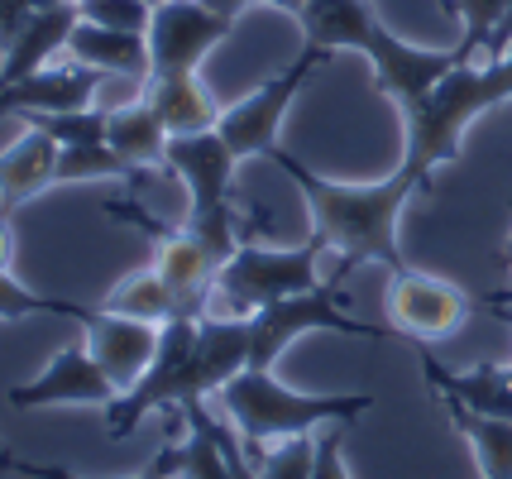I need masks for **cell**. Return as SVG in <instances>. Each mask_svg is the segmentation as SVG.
<instances>
[{
    "instance_id": "6da1fadb",
    "label": "cell",
    "mask_w": 512,
    "mask_h": 479,
    "mask_svg": "<svg viewBox=\"0 0 512 479\" xmlns=\"http://www.w3.org/2000/svg\"><path fill=\"white\" fill-rule=\"evenodd\" d=\"M268 159L288 173L297 192L307 197V211H312V240H321V250L340 254V278L350 274L355 264H383L388 274H402L407 259L398 250V216L402 206L412 202V192H422L426 178L407 173L398 163V173H388L383 183H331L312 173L307 163L288 154L283 144L268 149Z\"/></svg>"
},
{
    "instance_id": "7a4b0ae2",
    "label": "cell",
    "mask_w": 512,
    "mask_h": 479,
    "mask_svg": "<svg viewBox=\"0 0 512 479\" xmlns=\"http://www.w3.org/2000/svg\"><path fill=\"white\" fill-rule=\"evenodd\" d=\"M307 48L335 53V48H359L374 63V82L388 92L402 111L417 106L450 68L469 63L460 48H412L402 44L393 29H383L379 15L364 0H307V10L297 15Z\"/></svg>"
},
{
    "instance_id": "3957f363",
    "label": "cell",
    "mask_w": 512,
    "mask_h": 479,
    "mask_svg": "<svg viewBox=\"0 0 512 479\" xmlns=\"http://www.w3.org/2000/svg\"><path fill=\"white\" fill-rule=\"evenodd\" d=\"M512 101V48L503 58L479 63H460L450 68L431 92L407 106V149H402V168L431 183V173L441 163L460 159V139L484 111Z\"/></svg>"
},
{
    "instance_id": "277c9868",
    "label": "cell",
    "mask_w": 512,
    "mask_h": 479,
    "mask_svg": "<svg viewBox=\"0 0 512 479\" xmlns=\"http://www.w3.org/2000/svg\"><path fill=\"white\" fill-rule=\"evenodd\" d=\"M221 403L245 446L307 436L321 422H355L359 412L374 408L369 393H292L273 379V369H240L221 388Z\"/></svg>"
},
{
    "instance_id": "5b68a950",
    "label": "cell",
    "mask_w": 512,
    "mask_h": 479,
    "mask_svg": "<svg viewBox=\"0 0 512 479\" xmlns=\"http://www.w3.org/2000/svg\"><path fill=\"white\" fill-rule=\"evenodd\" d=\"M307 331H340V336H379V326L345 317L340 278L321 283L312 293L278 297L259 312H249V369H273V360Z\"/></svg>"
},
{
    "instance_id": "8992f818",
    "label": "cell",
    "mask_w": 512,
    "mask_h": 479,
    "mask_svg": "<svg viewBox=\"0 0 512 479\" xmlns=\"http://www.w3.org/2000/svg\"><path fill=\"white\" fill-rule=\"evenodd\" d=\"M316 259H321V240H307V245H297V250L240 245V250L216 269V293H221L240 317H249V312H259V307L278 302V297L321 288Z\"/></svg>"
},
{
    "instance_id": "52a82bcc",
    "label": "cell",
    "mask_w": 512,
    "mask_h": 479,
    "mask_svg": "<svg viewBox=\"0 0 512 479\" xmlns=\"http://www.w3.org/2000/svg\"><path fill=\"white\" fill-rule=\"evenodd\" d=\"M106 211H111V216H125L130 226L154 235V269H158V278L173 288L178 317H197V321L206 317V302H211V288H216V269H221V264L206 254V245H201L197 235H192V230L158 226L139 202H111Z\"/></svg>"
},
{
    "instance_id": "ba28073f",
    "label": "cell",
    "mask_w": 512,
    "mask_h": 479,
    "mask_svg": "<svg viewBox=\"0 0 512 479\" xmlns=\"http://www.w3.org/2000/svg\"><path fill=\"white\" fill-rule=\"evenodd\" d=\"M197 317H173L158 326V350L149 369L139 374V384L125 388L106 408V432L111 436H130L139 427V417L154 408H178L182 398V369L192 360V345H197Z\"/></svg>"
},
{
    "instance_id": "9c48e42d",
    "label": "cell",
    "mask_w": 512,
    "mask_h": 479,
    "mask_svg": "<svg viewBox=\"0 0 512 479\" xmlns=\"http://www.w3.org/2000/svg\"><path fill=\"white\" fill-rule=\"evenodd\" d=\"M321 48H302V58L292 63V68H283L278 77H268L264 87L254 96H245L240 106H230V111H221V139L235 149V159H254V154H264L278 144V125H283V115H288V106L297 101V92H302V82L312 77L316 68H321Z\"/></svg>"
},
{
    "instance_id": "30bf717a",
    "label": "cell",
    "mask_w": 512,
    "mask_h": 479,
    "mask_svg": "<svg viewBox=\"0 0 512 479\" xmlns=\"http://www.w3.org/2000/svg\"><path fill=\"white\" fill-rule=\"evenodd\" d=\"M230 29H235V20L216 15L201 0H163L154 10V20H149V58H154L149 77L197 72L201 58L230 39Z\"/></svg>"
},
{
    "instance_id": "8fae6325",
    "label": "cell",
    "mask_w": 512,
    "mask_h": 479,
    "mask_svg": "<svg viewBox=\"0 0 512 479\" xmlns=\"http://www.w3.org/2000/svg\"><path fill=\"white\" fill-rule=\"evenodd\" d=\"M469 312V297L436 274H422V269H402L388 283V317L407 341H436V336H450Z\"/></svg>"
},
{
    "instance_id": "7c38bea8",
    "label": "cell",
    "mask_w": 512,
    "mask_h": 479,
    "mask_svg": "<svg viewBox=\"0 0 512 479\" xmlns=\"http://www.w3.org/2000/svg\"><path fill=\"white\" fill-rule=\"evenodd\" d=\"M5 398H10V408H53V403H96V408H111L115 398H120V384L91 355V345H67L44 374H34L29 384H15Z\"/></svg>"
},
{
    "instance_id": "4fadbf2b",
    "label": "cell",
    "mask_w": 512,
    "mask_h": 479,
    "mask_svg": "<svg viewBox=\"0 0 512 479\" xmlns=\"http://www.w3.org/2000/svg\"><path fill=\"white\" fill-rule=\"evenodd\" d=\"M72 321H82L87 331L91 355L106 365L120 393L139 384V374L149 369L158 350V326L154 321H139V317H120V312H106V307H72Z\"/></svg>"
},
{
    "instance_id": "5bb4252c",
    "label": "cell",
    "mask_w": 512,
    "mask_h": 479,
    "mask_svg": "<svg viewBox=\"0 0 512 479\" xmlns=\"http://www.w3.org/2000/svg\"><path fill=\"white\" fill-rule=\"evenodd\" d=\"M240 369H249V317H201L192 360L182 369L178 408L197 403L206 393H221Z\"/></svg>"
},
{
    "instance_id": "9a60e30c",
    "label": "cell",
    "mask_w": 512,
    "mask_h": 479,
    "mask_svg": "<svg viewBox=\"0 0 512 479\" xmlns=\"http://www.w3.org/2000/svg\"><path fill=\"white\" fill-rule=\"evenodd\" d=\"M417 360H422V374L436 398H455L465 408L484 412V417H503L512 422V369L503 365H479V369H446L422 341H417Z\"/></svg>"
},
{
    "instance_id": "2e32d148",
    "label": "cell",
    "mask_w": 512,
    "mask_h": 479,
    "mask_svg": "<svg viewBox=\"0 0 512 479\" xmlns=\"http://www.w3.org/2000/svg\"><path fill=\"white\" fill-rule=\"evenodd\" d=\"M106 72L72 63V68H39L34 77L15 82L10 92H0V120L5 115H29V111H82L101 87Z\"/></svg>"
},
{
    "instance_id": "e0dca14e",
    "label": "cell",
    "mask_w": 512,
    "mask_h": 479,
    "mask_svg": "<svg viewBox=\"0 0 512 479\" xmlns=\"http://www.w3.org/2000/svg\"><path fill=\"white\" fill-rule=\"evenodd\" d=\"M77 24H82V5H77V0H58V5L39 10V15L20 29V39L5 48V63H0V92H10V87L24 82V77H34L58 48H67V39H72Z\"/></svg>"
},
{
    "instance_id": "ac0fdd59",
    "label": "cell",
    "mask_w": 512,
    "mask_h": 479,
    "mask_svg": "<svg viewBox=\"0 0 512 479\" xmlns=\"http://www.w3.org/2000/svg\"><path fill=\"white\" fill-rule=\"evenodd\" d=\"M58 139L44 130H24L5 154H0V216H10L20 202L58 187Z\"/></svg>"
},
{
    "instance_id": "d6986e66",
    "label": "cell",
    "mask_w": 512,
    "mask_h": 479,
    "mask_svg": "<svg viewBox=\"0 0 512 479\" xmlns=\"http://www.w3.org/2000/svg\"><path fill=\"white\" fill-rule=\"evenodd\" d=\"M72 63H87L96 72H120V77H149L154 58H149V34L134 29H101V24H77L67 39Z\"/></svg>"
},
{
    "instance_id": "ffe728a7",
    "label": "cell",
    "mask_w": 512,
    "mask_h": 479,
    "mask_svg": "<svg viewBox=\"0 0 512 479\" xmlns=\"http://www.w3.org/2000/svg\"><path fill=\"white\" fill-rule=\"evenodd\" d=\"M149 106L163 115L168 135H201V130H216L221 111L216 101L201 92L197 72H182V77H149Z\"/></svg>"
},
{
    "instance_id": "44dd1931",
    "label": "cell",
    "mask_w": 512,
    "mask_h": 479,
    "mask_svg": "<svg viewBox=\"0 0 512 479\" xmlns=\"http://www.w3.org/2000/svg\"><path fill=\"white\" fill-rule=\"evenodd\" d=\"M168 139L173 135L149 101L111 111V125H106V144L134 168H168Z\"/></svg>"
},
{
    "instance_id": "7402d4cb",
    "label": "cell",
    "mask_w": 512,
    "mask_h": 479,
    "mask_svg": "<svg viewBox=\"0 0 512 479\" xmlns=\"http://www.w3.org/2000/svg\"><path fill=\"white\" fill-rule=\"evenodd\" d=\"M455 422V432L469 441V451L479 460V475L484 479H512V422L503 417H484V412L465 408L455 398H441Z\"/></svg>"
},
{
    "instance_id": "603a6c76",
    "label": "cell",
    "mask_w": 512,
    "mask_h": 479,
    "mask_svg": "<svg viewBox=\"0 0 512 479\" xmlns=\"http://www.w3.org/2000/svg\"><path fill=\"white\" fill-rule=\"evenodd\" d=\"M187 441H182V475L178 479H235L230 460H225V427L211 422V412L187 403Z\"/></svg>"
},
{
    "instance_id": "cb8c5ba5",
    "label": "cell",
    "mask_w": 512,
    "mask_h": 479,
    "mask_svg": "<svg viewBox=\"0 0 512 479\" xmlns=\"http://www.w3.org/2000/svg\"><path fill=\"white\" fill-rule=\"evenodd\" d=\"M101 307L106 312H120V317H139V321H154V326H163V321L178 317V302H173V288L158 278V269H149V274H130L120 278L111 293L101 297Z\"/></svg>"
},
{
    "instance_id": "d4e9b609",
    "label": "cell",
    "mask_w": 512,
    "mask_h": 479,
    "mask_svg": "<svg viewBox=\"0 0 512 479\" xmlns=\"http://www.w3.org/2000/svg\"><path fill=\"white\" fill-rule=\"evenodd\" d=\"M144 168L120 159L111 144H63L58 149V183H91V178H139Z\"/></svg>"
},
{
    "instance_id": "484cf974",
    "label": "cell",
    "mask_w": 512,
    "mask_h": 479,
    "mask_svg": "<svg viewBox=\"0 0 512 479\" xmlns=\"http://www.w3.org/2000/svg\"><path fill=\"white\" fill-rule=\"evenodd\" d=\"M24 120L34 130L53 135L58 144H106L111 111H96V106H82V111H29Z\"/></svg>"
},
{
    "instance_id": "4316f807",
    "label": "cell",
    "mask_w": 512,
    "mask_h": 479,
    "mask_svg": "<svg viewBox=\"0 0 512 479\" xmlns=\"http://www.w3.org/2000/svg\"><path fill=\"white\" fill-rule=\"evenodd\" d=\"M0 475H24V479H82L63 470V465H39V460H20V456H0ZM182 475V446H158L154 460L139 470L134 479H178Z\"/></svg>"
},
{
    "instance_id": "83f0119b",
    "label": "cell",
    "mask_w": 512,
    "mask_h": 479,
    "mask_svg": "<svg viewBox=\"0 0 512 479\" xmlns=\"http://www.w3.org/2000/svg\"><path fill=\"white\" fill-rule=\"evenodd\" d=\"M455 5V15L465 20V39H460V53H465L469 63H474V53H484L493 39V29L503 24V10H508V0H450Z\"/></svg>"
},
{
    "instance_id": "f1b7e54d",
    "label": "cell",
    "mask_w": 512,
    "mask_h": 479,
    "mask_svg": "<svg viewBox=\"0 0 512 479\" xmlns=\"http://www.w3.org/2000/svg\"><path fill=\"white\" fill-rule=\"evenodd\" d=\"M316 470V436H283L278 451H268L259 479H312Z\"/></svg>"
},
{
    "instance_id": "f546056e",
    "label": "cell",
    "mask_w": 512,
    "mask_h": 479,
    "mask_svg": "<svg viewBox=\"0 0 512 479\" xmlns=\"http://www.w3.org/2000/svg\"><path fill=\"white\" fill-rule=\"evenodd\" d=\"M82 5V20L101 24V29H134V34H149L154 10L144 0H77Z\"/></svg>"
},
{
    "instance_id": "4dcf8cb0",
    "label": "cell",
    "mask_w": 512,
    "mask_h": 479,
    "mask_svg": "<svg viewBox=\"0 0 512 479\" xmlns=\"http://www.w3.org/2000/svg\"><path fill=\"white\" fill-rule=\"evenodd\" d=\"M77 302H63V297H34L29 288H20L10 269L0 274V317H34V312H48V317H72Z\"/></svg>"
},
{
    "instance_id": "1f68e13d",
    "label": "cell",
    "mask_w": 512,
    "mask_h": 479,
    "mask_svg": "<svg viewBox=\"0 0 512 479\" xmlns=\"http://www.w3.org/2000/svg\"><path fill=\"white\" fill-rule=\"evenodd\" d=\"M48 5H58V0H0V53L20 39V29L39 10H48Z\"/></svg>"
},
{
    "instance_id": "d6a6232c",
    "label": "cell",
    "mask_w": 512,
    "mask_h": 479,
    "mask_svg": "<svg viewBox=\"0 0 512 479\" xmlns=\"http://www.w3.org/2000/svg\"><path fill=\"white\" fill-rule=\"evenodd\" d=\"M340 427V422H335ZM326 432V436H316V470L312 479H350V470H345V456H340V432Z\"/></svg>"
},
{
    "instance_id": "836d02e7",
    "label": "cell",
    "mask_w": 512,
    "mask_h": 479,
    "mask_svg": "<svg viewBox=\"0 0 512 479\" xmlns=\"http://www.w3.org/2000/svg\"><path fill=\"white\" fill-rule=\"evenodd\" d=\"M508 48H512V0H508V10H503V24L493 29L489 48H484V63H489V58H503Z\"/></svg>"
},
{
    "instance_id": "e575fe53",
    "label": "cell",
    "mask_w": 512,
    "mask_h": 479,
    "mask_svg": "<svg viewBox=\"0 0 512 479\" xmlns=\"http://www.w3.org/2000/svg\"><path fill=\"white\" fill-rule=\"evenodd\" d=\"M201 5H211L216 15H230V20H240V10H249V0H201Z\"/></svg>"
},
{
    "instance_id": "d590c367",
    "label": "cell",
    "mask_w": 512,
    "mask_h": 479,
    "mask_svg": "<svg viewBox=\"0 0 512 479\" xmlns=\"http://www.w3.org/2000/svg\"><path fill=\"white\" fill-rule=\"evenodd\" d=\"M10 254H15V240H10V226H5V216H0V274L10 269Z\"/></svg>"
},
{
    "instance_id": "8d00e7d4",
    "label": "cell",
    "mask_w": 512,
    "mask_h": 479,
    "mask_svg": "<svg viewBox=\"0 0 512 479\" xmlns=\"http://www.w3.org/2000/svg\"><path fill=\"white\" fill-rule=\"evenodd\" d=\"M489 312L512 331V302H508V297H489Z\"/></svg>"
},
{
    "instance_id": "74e56055",
    "label": "cell",
    "mask_w": 512,
    "mask_h": 479,
    "mask_svg": "<svg viewBox=\"0 0 512 479\" xmlns=\"http://www.w3.org/2000/svg\"><path fill=\"white\" fill-rule=\"evenodd\" d=\"M503 264L512 269V235H508V245H503ZM493 297H508V302H512V293H493Z\"/></svg>"
},
{
    "instance_id": "f35d334b",
    "label": "cell",
    "mask_w": 512,
    "mask_h": 479,
    "mask_svg": "<svg viewBox=\"0 0 512 479\" xmlns=\"http://www.w3.org/2000/svg\"><path fill=\"white\" fill-rule=\"evenodd\" d=\"M144 5H149V10H158V5H163V0H144Z\"/></svg>"
},
{
    "instance_id": "ab89813d",
    "label": "cell",
    "mask_w": 512,
    "mask_h": 479,
    "mask_svg": "<svg viewBox=\"0 0 512 479\" xmlns=\"http://www.w3.org/2000/svg\"><path fill=\"white\" fill-rule=\"evenodd\" d=\"M0 456H5V441H0Z\"/></svg>"
}]
</instances>
